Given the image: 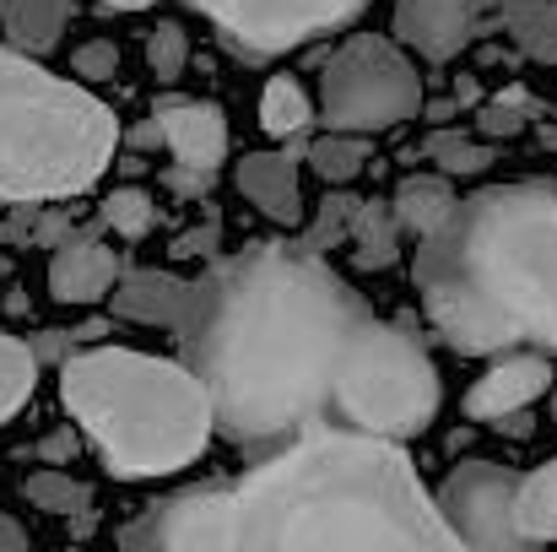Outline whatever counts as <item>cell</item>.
Returning <instances> with one entry per match:
<instances>
[{"label":"cell","instance_id":"1","mask_svg":"<svg viewBox=\"0 0 557 552\" xmlns=\"http://www.w3.org/2000/svg\"><path fill=\"white\" fill-rule=\"evenodd\" d=\"M120 552H466L400 444L309 428L244 482L152 504Z\"/></svg>","mask_w":557,"mask_h":552},{"label":"cell","instance_id":"2","mask_svg":"<svg viewBox=\"0 0 557 552\" xmlns=\"http://www.w3.org/2000/svg\"><path fill=\"white\" fill-rule=\"evenodd\" d=\"M195 293V320L180 342L222 439L271 450L331 417L336 364L369 309L320 255L255 244L216 260Z\"/></svg>","mask_w":557,"mask_h":552},{"label":"cell","instance_id":"3","mask_svg":"<svg viewBox=\"0 0 557 552\" xmlns=\"http://www.w3.org/2000/svg\"><path fill=\"white\" fill-rule=\"evenodd\" d=\"M417 287L466 358L520 342L557 353V189L498 184L455 200L449 222L417 244Z\"/></svg>","mask_w":557,"mask_h":552},{"label":"cell","instance_id":"4","mask_svg":"<svg viewBox=\"0 0 557 552\" xmlns=\"http://www.w3.org/2000/svg\"><path fill=\"white\" fill-rule=\"evenodd\" d=\"M60 401L103 450L114 477H169L211 439V401L189 368L125 347L71 353Z\"/></svg>","mask_w":557,"mask_h":552},{"label":"cell","instance_id":"5","mask_svg":"<svg viewBox=\"0 0 557 552\" xmlns=\"http://www.w3.org/2000/svg\"><path fill=\"white\" fill-rule=\"evenodd\" d=\"M114 136L120 125L92 93L0 49V200L38 206L87 189L103 174Z\"/></svg>","mask_w":557,"mask_h":552},{"label":"cell","instance_id":"6","mask_svg":"<svg viewBox=\"0 0 557 552\" xmlns=\"http://www.w3.org/2000/svg\"><path fill=\"white\" fill-rule=\"evenodd\" d=\"M438 412V373L433 358L422 353L417 336H406L400 326H384L363 315V326L352 331L336 384H331V417L347 433L400 444L411 433H422Z\"/></svg>","mask_w":557,"mask_h":552},{"label":"cell","instance_id":"7","mask_svg":"<svg viewBox=\"0 0 557 552\" xmlns=\"http://www.w3.org/2000/svg\"><path fill=\"white\" fill-rule=\"evenodd\" d=\"M320 109H325V125L342 136L395 131L422 114V76L389 38L358 33L331 54L320 76Z\"/></svg>","mask_w":557,"mask_h":552},{"label":"cell","instance_id":"8","mask_svg":"<svg viewBox=\"0 0 557 552\" xmlns=\"http://www.w3.org/2000/svg\"><path fill=\"white\" fill-rule=\"evenodd\" d=\"M189 5L206 11L233 49H244L249 60H265L331 27H347L369 0H189Z\"/></svg>","mask_w":557,"mask_h":552},{"label":"cell","instance_id":"9","mask_svg":"<svg viewBox=\"0 0 557 552\" xmlns=\"http://www.w3.org/2000/svg\"><path fill=\"white\" fill-rule=\"evenodd\" d=\"M515 482L520 471L493 466V461H466L444 477L433 510L455 531L466 552H536L515 531Z\"/></svg>","mask_w":557,"mask_h":552},{"label":"cell","instance_id":"10","mask_svg":"<svg viewBox=\"0 0 557 552\" xmlns=\"http://www.w3.org/2000/svg\"><path fill=\"white\" fill-rule=\"evenodd\" d=\"M395 33L422 60L444 65V60H455L471 44L476 11H471V0H395Z\"/></svg>","mask_w":557,"mask_h":552},{"label":"cell","instance_id":"11","mask_svg":"<svg viewBox=\"0 0 557 552\" xmlns=\"http://www.w3.org/2000/svg\"><path fill=\"white\" fill-rule=\"evenodd\" d=\"M195 282L174 271H125L114 282V315L141 320V326H169L174 336H185L195 320Z\"/></svg>","mask_w":557,"mask_h":552},{"label":"cell","instance_id":"12","mask_svg":"<svg viewBox=\"0 0 557 552\" xmlns=\"http://www.w3.org/2000/svg\"><path fill=\"white\" fill-rule=\"evenodd\" d=\"M120 277H125V260L92 233H71L49 260V293L60 304H98Z\"/></svg>","mask_w":557,"mask_h":552},{"label":"cell","instance_id":"13","mask_svg":"<svg viewBox=\"0 0 557 552\" xmlns=\"http://www.w3.org/2000/svg\"><path fill=\"white\" fill-rule=\"evenodd\" d=\"M152 120L163 131V147L180 158V169L216 174V163L227 158V120L216 103H163Z\"/></svg>","mask_w":557,"mask_h":552},{"label":"cell","instance_id":"14","mask_svg":"<svg viewBox=\"0 0 557 552\" xmlns=\"http://www.w3.org/2000/svg\"><path fill=\"white\" fill-rule=\"evenodd\" d=\"M547 379H553V368H547L542 353L504 358V364H493L476 384H471L466 412H471V417H482V422H504V417H515L520 406H531V401L547 390Z\"/></svg>","mask_w":557,"mask_h":552},{"label":"cell","instance_id":"15","mask_svg":"<svg viewBox=\"0 0 557 552\" xmlns=\"http://www.w3.org/2000/svg\"><path fill=\"white\" fill-rule=\"evenodd\" d=\"M238 189L271 217V222H298L304 217V195H298V163L293 152H255L238 163Z\"/></svg>","mask_w":557,"mask_h":552},{"label":"cell","instance_id":"16","mask_svg":"<svg viewBox=\"0 0 557 552\" xmlns=\"http://www.w3.org/2000/svg\"><path fill=\"white\" fill-rule=\"evenodd\" d=\"M384 206L395 217V233H411L422 244V238H433L449 222L455 189H449V180H438V174H406L400 189H395V200H384Z\"/></svg>","mask_w":557,"mask_h":552},{"label":"cell","instance_id":"17","mask_svg":"<svg viewBox=\"0 0 557 552\" xmlns=\"http://www.w3.org/2000/svg\"><path fill=\"white\" fill-rule=\"evenodd\" d=\"M0 22L16 44V54H44L60 44L71 22V0H0Z\"/></svg>","mask_w":557,"mask_h":552},{"label":"cell","instance_id":"18","mask_svg":"<svg viewBox=\"0 0 557 552\" xmlns=\"http://www.w3.org/2000/svg\"><path fill=\"white\" fill-rule=\"evenodd\" d=\"M515 531L542 548L557 537V461H547L542 471L515 482Z\"/></svg>","mask_w":557,"mask_h":552},{"label":"cell","instance_id":"19","mask_svg":"<svg viewBox=\"0 0 557 552\" xmlns=\"http://www.w3.org/2000/svg\"><path fill=\"white\" fill-rule=\"evenodd\" d=\"M498 27L542 65H557V0H504Z\"/></svg>","mask_w":557,"mask_h":552},{"label":"cell","instance_id":"20","mask_svg":"<svg viewBox=\"0 0 557 552\" xmlns=\"http://www.w3.org/2000/svg\"><path fill=\"white\" fill-rule=\"evenodd\" d=\"M347 238L358 244V266H369V271H384L400 249V233H395V217H389L384 200H358Z\"/></svg>","mask_w":557,"mask_h":552},{"label":"cell","instance_id":"21","mask_svg":"<svg viewBox=\"0 0 557 552\" xmlns=\"http://www.w3.org/2000/svg\"><path fill=\"white\" fill-rule=\"evenodd\" d=\"M309 120H314L309 93H304L293 76H271V82H265V98H260V125H265L276 142H293V136L309 131Z\"/></svg>","mask_w":557,"mask_h":552},{"label":"cell","instance_id":"22","mask_svg":"<svg viewBox=\"0 0 557 552\" xmlns=\"http://www.w3.org/2000/svg\"><path fill=\"white\" fill-rule=\"evenodd\" d=\"M309 163H314V174L325 184H347L363 174V163H369V142L363 136H342V131H331V136H320V142H309Z\"/></svg>","mask_w":557,"mask_h":552},{"label":"cell","instance_id":"23","mask_svg":"<svg viewBox=\"0 0 557 552\" xmlns=\"http://www.w3.org/2000/svg\"><path fill=\"white\" fill-rule=\"evenodd\" d=\"M22 493H27L33 510H49V515H82V510H92V488L76 482L71 471H33Z\"/></svg>","mask_w":557,"mask_h":552},{"label":"cell","instance_id":"24","mask_svg":"<svg viewBox=\"0 0 557 552\" xmlns=\"http://www.w3.org/2000/svg\"><path fill=\"white\" fill-rule=\"evenodd\" d=\"M33 379H38V364H33L27 342L0 331V422L33 395Z\"/></svg>","mask_w":557,"mask_h":552},{"label":"cell","instance_id":"25","mask_svg":"<svg viewBox=\"0 0 557 552\" xmlns=\"http://www.w3.org/2000/svg\"><path fill=\"white\" fill-rule=\"evenodd\" d=\"M422 158H433L444 174H482V169L493 163V147H487V142H471V136H460V131H433V136L422 142Z\"/></svg>","mask_w":557,"mask_h":552},{"label":"cell","instance_id":"26","mask_svg":"<svg viewBox=\"0 0 557 552\" xmlns=\"http://www.w3.org/2000/svg\"><path fill=\"white\" fill-rule=\"evenodd\" d=\"M531 120H536L531 93H525V87H509V93H498V98L482 109V120H476V125H482V136H487V142H504V136H520Z\"/></svg>","mask_w":557,"mask_h":552},{"label":"cell","instance_id":"27","mask_svg":"<svg viewBox=\"0 0 557 552\" xmlns=\"http://www.w3.org/2000/svg\"><path fill=\"white\" fill-rule=\"evenodd\" d=\"M103 222H109L114 233H125V238H141V233L158 222V206H152L147 189L125 184V189H114V195L103 200Z\"/></svg>","mask_w":557,"mask_h":552},{"label":"cell","instance_id":"28","mask_svg":"<svg viewBox=\"0 0 557 552\" xmlns=\"http://www.w3.org/2000/svg\"><path fill=\"white\" fill-rule=\"evenodd\" d=\"M185 60H189L185 27H180V22H158L152 38H147V65H152V76H158V82H180Z\"/></svg>","mask_w":557,"mask_h":552},{"label":"cell","instance_id":"29","mask_svg":"<svg viewBox=\"0 0 557 552\" xmlns=\"http://www.w3.org/2000/svg\"><path fill=\"white\" fill-rule=\"evenodd\" d=\"M352 211H358V200H352V195H331V200L320 206V217H314L309 238H304V255H325V249H336V244L352 233Z\"/></svg>","mask_w":557,"mask_h":552},{"label":"cell","instance_id":"30","mask_svg":"<svg viewBox=\"0 0 557 552\" xmlns=\"http://www.w3.org/2000/svg\"><path fill=\"white\" fill-rule=\"evenodd\" d=\"M76 76H87V82H103V76H114L120 71V49L109 44V38H92V44H82L76 49Z\"/></svg>","mask_w":557,"mask_h":552},{"label":"cell","instance_id":"31","mask_svg":"<svg viewBox=\"0 0 557 552\" xmlns=\"http://www.w3.org/2000/svg\"><path fill=\"white\" fill-rule=\"evenodd\" d=\"M71 233H76V217H71L65 206H54V211L38 206V217H33V238H27V244H38V249H60Z\"/></svg>","mask_w":557,"mask_h":552},{"label":"cell","instance_id":"32","mask_svg":"<svg viewBox=\"0 0 557 552\" xmlns=\"http://www.w3.org/2000/svg\"><path fill=\"white\" fill-rule=\"evenodd\" d=\"M71 331H38L33 342H27V353H33V364H65L71 358Z\"/></svg>","mask_w":557,"mask_h":552},{"label":"cell","instance_id":"33","mask_svg":"<svg viewBox=\"0 0 557 552\" xmlns=\"http://www.w3.org/2000/svg\"><path fill=\"white\" fill-rule=\"evenodd\" d=\"M38 455H44L49 466H65V461L76 455V433H71V428H54V433L38 444Z\"/></svg>","mask_w":557,"mask_h":552},{"label":"cell","instance_id":"34","mask_svg":"<svg viewBox=\"0 0 557 552\" xmlns=\"http://www.w3.org/2000/svg\"><path fill=\"white\" fill-rule=\"evenodd\" d=\"M33 217H38V206H16V211L0 222V238H5V244H27V238H33Z\"/></svg>","mask_w":557,"mask_h":552},{"label":"cell","instance_id":"35","mask_svg":"<svg viewBox=\"0 0 557 552\" xmlns=\"http://www.w3.org/2000/svg\"><path fill=\"white\" fill-rule=\"evenodd\" d=\"M169 184L180 195H206L211 189V174H195V169H169Z\"/></svg>","mask_w":557,"mask_h":552},{"label":"cell","instance_id":"36","mask_svg":"<svg viewBox=\"0 0 557 552\" xmlns=\"http://www.w3.org/2000/svg\"><path fill=\"white\" fill-rule=\"evenodd\" d=\"M0 552H27V531H22V520H11L5 510H0Z\"/></svg>","mask_w":557,"mask_h":552},{"label":"cell","instance_id":"37","mask_svg":"<svg viewBox=\"0 0 557 552\" xmlns=\"http://www.w3.org/2000/svg\"><path fill=\"white\" fill-rule=\"evenodd\" d=\"M131 147H163V131H158V120L136 125V131H131Z\"/></svg>","mask_w":557,"mask_h":552},{"label":"cell","instance_id":"38","mask_svg":"<svg viewBox=\"0 0 557 552\" xmlns=\"http://www.w3.org/2000/svg\"><path fill=\"white\" fill-rule=\"evenodd\" d=\"M476 98H482L476 76H460V82H455V103H476Z\"/></svg>","mask_w":557,"mask_h":552},{"label":"cell","instance_id":"39","mask_svg":"<svg viewBox=\"0 0 557 552\" xmlns=\"http://www.w3.org/2000/svg\"><path fill=\"white\" fill-rule=\"evenodd\" d=\"M109 5H120V11H141V5H152V0H109Z\"/></svg>","mask_w":557,"mask_h":552},{"label":"cell","instance_id":"40","mask_svg":"<svg viewBox=\"0 0 557 552\" xmlns=\"http://www.w3.org/2000/svg\"><path fill=\"white\" fill-rule=\"evenodd\" d=\"M504 0H471V11H498Z\"/></svg>","mask_w":557,"mask_h":552},{"label":"cell","instance_id":"41","mask_svg":"<svg viewBox=\"0 0 557 552\" xmlns=\"http://www.w3.org/2000/svg\"><path fill=\"white\" fill-rule=\"evenodd\" d=\"M5 271H11V260H5V249H0V277H5Z\"/></svg>","mask_w":557,"mask_h":552},{"label":"cell","instance_id":"42","mask_svg":"<svg viewBox=\"0 0 557 552\" xmlns=\"http://www.w3.org/2000/svg\"><path fill=\"white\" fill-rule=\"evenodd\" d=\"M553 422H557V390H553Z\"/></svg>","mask_w":557,"mask_h":552}]
</instances>
